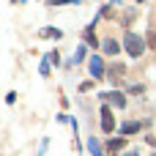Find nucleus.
<instances>
[{
	"label": "nucleus",
	"mask_w": 156,
	"mask_h": 156,
	"mask_svg": "<svg viewBox=\"0 0 156 156\" xmlns=\"http://www.w3.org/2000/svg\"><path fill=\"white\" fill-rule=\"evenodd\" d=\"M123 47H126V52H129L132 58H140V55L145 52V41H143L137 33H126V36H123Z\"/></svg>",
	"instance_id": "nucleus-1"
},
{
	"label": "nucleus",
	"mask_w": 156,
	"mask_h": 156,
	"mask_svg": "<svg viewBox=\"0 0 156 156\" xmlns=\"http://www.w3.org/2000/svg\"><path fill=\"white\" fill-rule=\"evenodd\" d=\"M112 129H115V118H112V110H110V107H101V132L112 134Z\"/></svg>",
	"instance_id": "nucleus-2"
},
{
	"label": "nucleus",
	"mask_w": 156,
	"mask_h": 156,
	"mask_svg": "<svg viewBox=\"0 0 156 156\" xmlns=\"http://www.w3.org/2000/svg\"><path fill=\"white\" fill-rule=\"evenodd\" d=\"M88 69H90V77H93V80H101V77H104V63H101V58H99V55H93V58H90Z\"/></svg>",
	"instance_id": "nucleus-3"
},
{
	"label": "nucleus",
	"mask_w": 156,
	"mask_h": 156,
	"mask_svg": "<svg viewBox=\"0 0 156 156\" xmlns=\"http://www.w3.org/2000/svg\"><path fill=\"white\" fill-rule=\"evenodd\" d=\"M101 99H104V101H112L115 107H126V96H123V93H118V90H110V93H104Z\"/></svg>",
	"instance_id": "nucleus-4"
},
{
	"label": "nucleus",
	"mask_w": 156,
	"mask_h": 156,
	"mask_svg": "<svg viewBox=\"0 0 156 156\" xmlns=\"http://www.w3.org/2000/svg\"><path fill=\"white\" fill-rule=\"evenodd\" d=\"M118 49H121V44L115 38H104V52L107 55H118Z\"/></svg>",
	"instance_id": "nucleus-5"
},
{
	"label": "nucleus",
	"mask_w": 156,
	"mask_h": 156,
	"mask_svg": "<svg viewBox=\"0 0 156 156\" xmlns=\"http://www.w3.org/2000/svg\"><path fill=\"white\" fill-rule=\"evenodd\" d=\"M88 148H90V154H93V156H104V148H101V143H99L96 137L88 140Z\"/></svg>",
	"instance_id": "nucleus-6"
},
{
	"label": "nucleus",
	"mask_w": 156,
	"mask_h": 156,
	"mask_svg": "<svg viewBox=\"0 0 156 156\" xmlns=\"http://www.w3.org/2000/svg\"><path fill=\"white\" fill-rule=\"evenodd\" d=\"M123 148H126V140H110V143H107V151H110V154H118V151H123Z\"/></svg>",
	"instance_id": "nucleus-7"
},
{
	"label": "nucleus",
	"mask_w": 156,
	"mask_h": 156,
	"mask_svg": "<svg viewBox=\"0 0 156 156\" xmlns=\"http://www.w3.org/2000/svg\"><path fill=\"white\" fill-rule=\"evenodd\" d=\"M38 36H47V38H63V33H60V30H55V27H41V30H38Z\"/></svg>",
	"instance_id": "nucleus-8"
},
{
	"label": "nucleus",
	"mask_w": 156,
	"mask_h": 156,
	"mask_svg": "<svg viewBox=\"0 0 156 156\" xmlns=\"http://www.w3.org/2000/svg\"><path fill=\"white\" fill-rule=\"evenodd\" d=\"M123 71H126V69H123V63H115V66L110 69V80H112V82H118V77H121Z\"/></svg>",
	"instance_id": "nucleus-9"
},
{
	"label": "nucleus",
	"mask_w": 156,
	"mask_h": 156,
	"mask_svg": "<svg viewBox=\"0 0 156 156\" xmlns=\"http://www.w3.org/2000/svg\"><path fill=\"white\" fill-rule=\"evenodd\" d=\"M121 132H123V134H134V132H140V123H137V121H129V123H123Z\"/></svg>",
	"instance_id": "nucleus-10"
},
{
	"label": "nucleus",
	"mask_w": 156,
	"mask_h": 156,
	"mask_svg": "<svg viewBox=\"0 0 156 156\" xmlns=\"http://www.w3.org/2000/svg\"><path fill=\"white\" fill-rule=\"evenodd\" d=\"M85 41H88L90 47H96V44H99V41H96V36H93V27H88V30H85Z\"/></svg>",
	"instance_id": "nucleus-11"
},
{
	"label": "nucleus",
	"mask_w": 156,
	"mask_h": 156,
	"mask_svg": "<svg viewBox=\"0 0 156 156\" xmlns=\"http://www.w3.org/2000/svg\"><path fill=\"white\" fill-rule=\"evenodd\" d=\"M85 60V47H80L77 52H74V58H71V63H82Z\"/></svg>",
	"instance_id": "nucleus-12"
},
{
	"label": "nucleus",
	"mask_w": 156,
	"mask_h": 156,
	"mask_svg": "<svg viewBox=\"0 0 156 156\" xmlns=\"http://www.w3.org/2000/svg\"><path fill=\"white\" fill-rule=\"evenodd\" d=\"M14 101H16V93H14V90H11V93H5V104H14Z\"/></svg>",
	"instance_id": "nucleus-13"
},
{
	"label": "nucleus",
	"mask_w": 156,
	"mask_h": 156,
	"mask_svg": "<svg viewBox=\"0 0 156 156\" xmlns=\"http://www.w3.org/2000/svg\"><path fill=\"white\" fill-rule=\"evenodd\" d=\"M148 47H156V33H154V30L148 33Z\"/></svg>",
	"instance_id": "nucleus-14"
},
{
	"label": "nucleus",
	"mask_w": 156,
	"mask_h": 156,
	"mask_svg": "<svg viewBox=\"0 0 156 156\" xmlns=\"http://www.w3.org/2000/svg\"><path fill=\"white\" fill-rule=\"evenodd\" d=\"M60 3H80V0H52V5H60Z\"/></svg>",
	"instance_id": "nucleus-15"
},
{
	"label": "nucleus",
	"mask_w": 156,
	"mask_h": 156,
	"mask_svg": "<svg viewBox=\"0 0 156 156\" xmlns=\"http://www.w3.org/2000/svg\"><path fill=\"white\" fill-rule=\"evenodd\" d=\"M123 156H140V154H137V151H126Z\"/></svg>",
	"instance_id": "nucleus-16"
},
{
	"label": "nucleus",
	"mask_w": 156,
	"mask_h": 156,
	"mask_svg": "<svg viewBox=\"0 0 156 156\" xmlns=\"http://www.w3.org/2000/svg\"><path fill=\"white\" fill-rule=\"evenodd\" d=\"M115 3H118V0H115Z\"/></svg>",
	"instance_id": "nucleus-17"
},
{
	"label": "nucleus",
	"mask_w": 156,
	"mask_h": 156,
	"mask_svg": "<svg viewBox=\"0 0 156 156\" xmlns=\"http://www.w3.org/2000/svg\"><path fill=\"white\" fill-rule=\"evenodd\" d=\"M154 156H156V154H154Z\"/></svg>",
	"instance_id": "nucleus-18"
}]
</instances>
